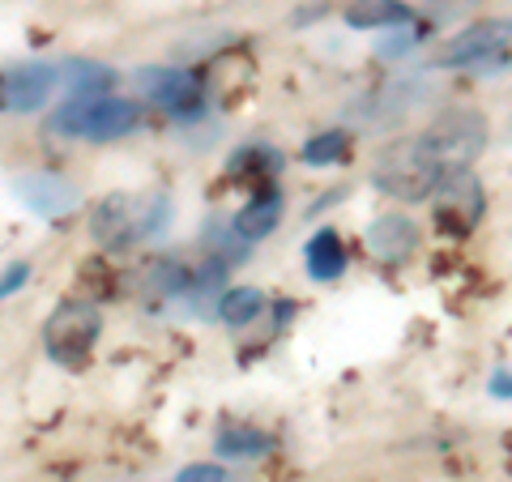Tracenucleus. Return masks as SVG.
Returning a JSON list of instances; mask_svg holds the SVG:
<instances>
[{
    "label": "nucleus",
    "mask_w": 512,
    "mask_h": 482,
    "mask_svg": "<svg viewBox=\"0 0 512 482\" xmlns=\"http://www.w3.org/2000/svg\"><path fill=\"white\" fill-rule=\"evenodd\" d=\"M137 82H141V90H146L158 107L171 111V116H180V120L201 116L205 86H201L197 73H188V69H146Z\"/></svg>",
    "instance_id": "9"
},
{
    "label": "nucleus",
    "mask_w": 512,
    "mask_h": 482,
    "mask_svg": "<svg viewBox=\"0 0 512 482\" xmlns=\"http://www.w3.org/2000/svg\"><path fill=\"white\" fill-rule=\"evenodd\" d=\"M444 175L448 171L436 163V154L427 150L423 137L389 141L372 163V184L393 201H427Z\"/></svg>",
    "instance_id": "1"
},
{
    "label": "nucleus",
    "mask_w": 512,
    "mask_h": 482,
    "mask_svg": "<svg viewBox=\"0 0 512 482\" xmlns=\"http://www.w3.org/2000/svg\"><path fill=\"white\" fill-rule=\"evenodd\" d=\"M427 141V150L436 154V163L444 171H461L470 167L478 154L487 146V120L470 107H457V111H444L427 124V133H419Z\"/></svg>",
    "instance_id": "5"
},
{
    "label": "nucleus",
    "mask_w": 512,
    "mask_h": 482,
    "mask_svg": "<svg viewBox=\"0 0 512 482\" xmlns=\"http://www.w3.org/2000/svg\"><path fill=\"white\" fill-rule=\"evenodd\" d=\"M346 146H350V137L342 133V128H329V133H320V137H312L308 146H303V163H312V167L342 163V158H346Z\"/></svg>",
    "instance_id": "19"
},
{
    "label": "nucleus",
    "mask_w": 512,
    "mask_h": 482,
    "mask_svg": "<svg viewBox=\"0 0 512 482\" xmlns=\"http://www.w3.org/2000/svg\"><path fill=\"white\" fill-rule=\"evenodd\" d=\"M274 171H282V154L269 150V146H244L231 158L235 180H244V175H274Z\"/></svg>",
    "instance_id": "18"
},
{
    "label": "nucleus",
    "mask_w": 512,
    "mask_h": 482,
    "mask_svg": "<svg viewBox=\"0 0 512 482\" xmlns=\"http://www.w3.org/2000/svg\"><path fill=\"white\" fill-rule=\"evenodd\" d=\"M512 43V18H487L466 26L436 52V69H470V64H491L504 56Z\"/></svg>",
    "instance_id": "8"
},
{
    "label": "nucleus",
    "mask_w": 512,
    "mask_h": 482,
    "mask_svg": "<svg viewBox=\"0 0 512 482\" xmlns=\"http://www.w3.org/2000/svg\"><path fill=\"white\" fill-rule=\"evenodd\" d=\"M363 239H367V252H372L380 265H402L419 252L423 231H419V222L406 214H380Z\"/></svg>",
    "instance_id": "11"
},
{
    "label": "nucleus",
    "mask_w": 512,
    "mask_h": 482,
    "mask_svg": "<svg viewBox=\"0 0 512 482\" xmlns=\"http://www.w3.org/2000/svg\"><path fill=\"white\" fill-rule=\"evenodd\" d=\"M137 124H141V103L116 99V94H99V99H69V103H60L52 111V120H47V133L107 146V141L128 137Z\"/></svg>",
    "instance_id": "2"
},
{
    "label": "nucleus",
    "mask_w": 512,
    "mask_h": 482,
    "mask_svg": "<svg viewBox=\"0 0 512 482\" xmlns=\"http://www.w3.org/2000/svg\"><path fill=\"white\" fill-rule=\"evenodd\" d=\"M180 482H231V474L222 465H210V461H192L180 470Z\"/></svg>",
    "instance_id": "20"
},
{
    "label": "nucleus",
    "mask_w": 512,
    "mask_h": 482,
    "mask_svg": "<svg viewBox=\"0 0 512 482\" xmlns=\"http://www.w3.org/2000/svg\"><path fill=\"white\" fill-rule=\"evenodd\" d=\"M431 197H436V222H440V231L453 235V239L470 235L478 227V218H483V205H487L483 184H478V175L470 167L448 171L444 180L436 184Z\"/></svg>",
    "instance_id": "6"
},
{
    "label": "nucleus",
    "mask_w": 512,
    "mask_h": 482,
    "mask_svg": "<svg viewBox=\"0 0 512 482\" xmlns=\"http://www.w3.org/2000/svg\"><path fill=\"white\" fill-rule=\"evenodd\" d=\"M56 82H60V69L47 60L9 64V69H0V111H9V116H35L52 99Z\"/></svg>",
    "instance_id": "7"
},
{
    "label": "nucleus",
    "mask_w": 512,
    "mask_h": 482,
    "mask_svg": "<svg viewBox=\"0 0 512 482\" xmlns=\"http://www.w3.org/2000/svg\"><path fill=\"white\" fill-rule=\"evenodd\" d=\"M410 22V5L406 0H355L346 5V26L355 30H384V26H406Z\"/></svg>",
    "instance_id": "13"
},
{
    "label": "nucleus",
    "mask_w": 512,
    "mask_h": 482,
    "mask_svg": "<svg viewBox=\"0 0 512 482\" xmlns=\"http://www.w3.org/2000/svg\"><path fill=\"white\" fill-rule=\"evenodd\" d=\"M261 312H265V295L256 291V286H235V291H227V295L218 299V316L227 320L231 329L252 325Z\"/></svg>",
    "instance_id": "16"
},
{
    "label": "nucleus",
    "mask_w": 512,
    "mask_h": 482,
    "mask_svg": "<svg viewBox=\"0 0 512 482\" xmlns=\"http://www.w3.org/2000/svg\"><path fill=\"white\" fill-rule=\"evenodd\" d=\"M30 282V265L26 261H13L9 269H5V278H0V299H9L18 286H26Z\"/></svg>",
    "instance_id": "21"
},
{
    "label": "nucleus",
    "mask_w": 512,
    "mask_h": 482,
    "mask_svg": "<svg viewBox=\"0 0 512 482\" xmlns=\"http://www.w3.org/2000/svg\"><path fill=\"white\" fill-rule=\"evenodd\" d=\"M64 77H69V99H99L116 86V73L99 60H73Z\"/></svg>",
    "instance_id": "15"
},
{
    "label": "nucleus",
    "mask_w": 512,
    "mask_h": 482,
    "mask_svg": "<svg viewBox=\"0 0 512 482\" xmlns=\"http://www.w3.org/2000/svg\"><path fill=\"white\" fill-rule=\"evenodd\" d=\"M171 218L167 197H133V192H107L90 210V235L103 248H128L146 235H158Z\"/></svg>",
    "instance_id": "3"
},
{
    "label": "nucleus",
    "mask_w": 512,
    "mask_h": 482,
    "mask_svg": "<svg viewBox=\"0 0 512 482\" xmlns=\"http://www.w3.org/2000/svg\"><path fill=\"white\" fill-rule=\"evenodd\" d=\"M491 397L512 401V372H495V376H491Z\"/></svg>",
    "instance_id": "22"
},
{
    "label": "nucleus",
    "mask_w": 512,
    "mask_h": 482,
    "mask_svg": "<svg viewBox=\"0 0 512 482\" xmlns=\"http://www.w3.org/2000/svg\"><path fill=\"white\" fill-rule=\"evenodd\" d=\"M278 222H282V192L278 188H265V192H256L244 210L235 214L231 231L244 239V244H256V239H265L269 231L278 227Z\"/></svg>",
    "instance_id": "12"
},
{
    "label": "nucleus",
    "mask_w": 512,
    "mask_h": 482,
    "mask_svg": "<svg viewBox=\"0 0 512 482\" xmlns=\"http://www.w3.org/2000/svg\"><path fill=\"white\" fill-rule=\"evenodd\" d=\"M308 273L316 282H333L346 273V248L338 231H316L308 244Z\"/></svg>",
    "instance_id": "14"
},
{
    "label": "nucleus",
    "mask_w": 512,
    "mask_h": 482,
    "mask_svg": "<svg viewBox=\"0 0 512 482\" xmlns=\"http://www.w3.org/2000/svg\"><path fill=\"white\" fill-rule=\"evenodd\" d=\"M99 333H103L99 308L86 303V299H69V303H60V308L47 316L43 346L60 367H82L90 359L94 342H99Z\"/></svg>",
    "instance_id": "4"
},
{
    "label": "nucleus",
    "mask_w": 512,
    "mask_h": 482,
    "mask_svg": "<svg viewBox=\"0 0 512 482\" xmlns=\"http://www.w3.org/2000/svg\"><path fill=\"white\" fill-rule=\"evenodd\" d=\"M13 192H18V197L26 201V210L39 214V218H64V214H73L77 205H82L77 184H69L56 171H30V175H22V180L13 184Z\"/></svg>",
    "instance_id": "10"
},
{
    "label": "nucleus",
    "mask_w": 512,
    "mask_h": 482,
    "mask_svg": "<svg viewBox=\"0 0 512 482\" xmlns=\"http://www.w3.org/2000/svg\"><path fill=\"white\" fill-rule=\"evenodd\" d=\"M274 440L265 436V431H252V427H227L218 436V453L222 457H265Z\"/></svg>",
    "instance_id": "17"
}]
</instances>
